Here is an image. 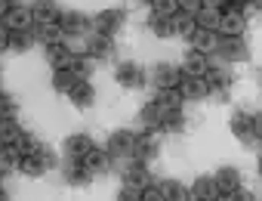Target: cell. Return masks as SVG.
I'll list each match as a JSON object with an SVG mask.
<instances>
[{"mask_svg": "<svg viewBox=\"0 0 262 201\" xmlns=\"http://www.w3.org/2000/svg\"><path fill=\"white\" fill-rule=\"evenodd\" d=\"M90 149H93V139H90V136H83V133L68 136V143H65V152H68V158H71V161H80Z\"/></svg>", "mask_w": 262, "mask_h": 201, "instance_id": "cb8c5ba5", "label": "cell"}, {"mask_svg": "<svg viewBox=\"0 0 262 201\" xmlns=\"http://www.w3.org/2000/svg\"><path fill=\"white\" fill-rule=\"evenodd\" d=\"M207 68H210V62H207V56L198 53V50H191V53L185 56V62H182V74H185V77H204Z\"/></svg>", "mask_w": 262, "mask_h": 201, "instance_id": "d6986e66", "label": "cell"}, {"mask_svg": "<svg viewBox=\"0 0 262 201\" xmlns=\"http://www.w3.org/2000/svg\"><path fill=\"white\" fill-rule=\"evenodd\" d=\"M262 10V0H250V7L244 4V13H259Z\"/></svg>", "mask_w": 262, "mask_h": 201, "instance_id": "bcb514c9", "label": "cell"}, {"mask_svg": "<svg viewBox=\"0 0 262 201\" xmlns=\"http://www.w3.org/2000/svg\"><path fill=\"white\" fill-rule=\"evenodd\" d=\"M80 164H83L86 170H93V173H105V170L111 167V155H108L105 149H96V146H93V149L80 158Z\"/></svg>", "mask_w": 262, "mask_h": 201, "instance_id": "7c38bea8", "label": "cell"}, {"mask_svg": "<svg viewBox=\"0 0 262 201\" xmlns=\"http://www.w3.org/2000/svg\"><path fill=\"white\" fill-rule=\"evenodd\" d=\"M19 149L13 143H0V164H19Z\"/></svg>", "mask_w": 262, "mask_h": 201, "instance_id": "f35d334b", "label": "cell"}, {"mask_svg": "<svg viewBox=\"0 0 262 201\" xmlns=\"http://www.w3.org/2000/svg\"><path fill=\"white\" fill-rule=\"evenodd\" d=\"M161 115H164V109L155 103V99H151V103L142 109V124L148 127V130H158V124H161Z\"/></svg>", "mask_w": 262, "mask_h": 201, "instance_id": "1f68e13d", "label": "cell"}, {"mask_svg": "<svg viewBox=\"0 0 262 201\" xmlns=\"http://www.w3.org/2000/svg\"><path fill=\"white\" fill-rule=\"evenodd\" d=\"M47 59H50L53 71H59V68H71V62H74V50L65 47V41H62V44L47 47Z\"/></svg>", "mask_w": 262, "mask_h": 201, "instance_id": "30bf717a", "label": "cell"}, {"mask_svg": "<svg viewBox=\"0 0 262 201\" xmlns=\"http://www.w3.org/2000/svg\"><path fill=\"white\" fill-rule=\"evenodd\" d=\"M59 28H62V34L65 37H71V34H83V28H86V16L83 13H59Z\"/></svg>", "mask_w": 262, "mask_h": 201, "instance_id": "4fadbf2b", "label": "cell"}, {"mask_svg": "<svg viewBox=\"0 0 262 201\" xmlns=\"http://www.w3.org/2000/svg\"><path fill=\"white\" fill-rule=\"evenodd\" d=\"M179 93H182V99H207L210 96V87H207L204 77H182Z\"/></svg>", "mask_w": 262, "mask_h": 201, "instance_id": "5bb4252c", "label": "cell"}, {"mask_svg": "<svg viewBox=\"0 0 262 201\" xmlns=\"http://www.w3.org/2000/svg\"><path fill=\"white\" fill-rule=\"evenodd\" d=\"M0 50H10V28L4 25V19H0Z\"/></svg>", "mask_w": 262, "mask_h": 201, "instance_id": "ee69618b", "label": "cell"}, {"mask_svg": "<svg viewBox=\"0 0 262 201\" xmlns=\"http://www.w3.org/2000/svg\"><path fill=\"white\" fill-rule=\"evenodd\" d=\"M155 155H158V133L136 136V143H133V161H142V164H148Z\"/></svg>", "mask_w": 262, "mask_h": 201, "instance_id": "52a82bcc", "label": "cell"}, {"mask_svg": "<svg viewBox=\"0 0 262 201\" xmlns=\"http://www.w3.org/2000/svg\"><path fill=\"white\" fill-rule=\"evenodd\" d=\"M123 25H126V13H123V10H105V13H99L96 22H93L96 34H108V37H114Z\"/></svg>", "mask_w": 262, "mask_h": 201, "instance_id": "7a4b0ae2", "label": "cell"}, {"mask_svg": "<svg viewBox=\"0 0 262 201\" xmlns=\"http://www.w3.org/2000/svg\"><path fill=\"white\" fill-rule=\"evenodd\" d=\"M90 179H93V170H86L80 161H74L71 170H68V183H74V186H86Z\"/></svg>", "mask_w": 262, "mask_h": 201, "instance_id": "d590c367", "label": "cell"}, {"mask_svg": "<svg viewBox=\"0 0 262 201\" xmlns=\"http://www.w3.org/2000/svg\"><path fill=\"white\" fill-rule=\"evenodd\" d=\"M161 186V192H164V201H191V192L182 186V183H176V179H164V183H158Z\"/></svg>", "mask_w": 262, "mask_h": 201, "instance_id": "d4e9b609", "label": "cell"}, {"mask_svg": "<svg viewBox=\"0 0 262 201\" xmlns=\"http://www.w3.org/2000/svg\"><path fill=\"white\" fill-rule=\"evenodd\" d=\"M16 149H19V155L25 158V155H37V152H40V143H37L34 136H28V133H22V139L16 143Z\"/></svg>", "mask_w": 262, "mask_h": 201, "instance_id": "74e56055", "label": "cell"}, {"mask_svg": "<svg viewBox=\"0 0 262 201\" xmlns=\"http://www.w3.org/2000/svg\"><path fill=\"white\" fill-rule=\"evenodd\" d=\"M182 77H185L182 68H176V65H170V62H161V65H155V71H151V81H155L158 90H164V87H179Z\"/></svg>", "mask_w": 262, "mask_h": 201, "instance_id": "5b68a950", "label": "cell"}, {"mask_svg": "<svg viewBox=\"0 0 262 201\" xmlns=\"http://www.w3.org/2000/svg\"><path fill=\"white\" fill-rule=\"evenodd\" d=\"M237 4H247V0H237Z\"/></svg>", "mask_w": 262, "mask_h": 201, "instance_id": "f907efd6", "label": "cell"}, {"mask_svg": "<svg viewBox=\"0 0 262 201\" xmlns=\"http://www.w3.org/2000/svg\"><path fill=\"white\" fill-rule=\"evenodd\" d=\"M37 161L43 164V170H47V167H56V155H53L50 149H43V146H40V152H37Z\"/></svg>", "mask_w": 262, "mask_h": 201, "instance_id": "7bdbcfd3", "label": "cell"}, {"mask_svg": "<svg viewBox=\"0 0 262 201\" xmlns=\"http://www.w3.org/2000/svg\"><path fill=\"white\" fill-rule=\"evenodd\" d=\"M0 87H4V71H0Z\"/></svg>", "mask_w": 262, "mask_h": 201, "instance_id": "c3c4849f", "label": "cell"}, {"mask_svg": "<svg viewBox=\"0 0 262 201\" xmlns=\"http://www.w3.org/2000/svg\"><path fill=\"white\" fill-rule=\"evenodd\" d=\"M0 198H4V186H0Z\"/></svg>", "mask_w": 262, "mask_h": 201, "instance_id": "681fc988", "label": "cell"}, {"mask_svg": "<svg viewBox=\"0 0 262 201\" xmlns=\"http://www.w3.org/2000/svg\"><path fill=\"white\" fill-rule=\"evenodd\" d=\"M148 4H151V13L161 16V19H173V16L179 13V4H176V0H148Z\"/></svg>", "mask_w": 262, "mask_h": 201, "instance_id": "4dcf8cb0", "label": "cell"}, {"mask_svg": "<svg viewBox=\"0 0 262 201\" xmlns=\"http://www.w3.org/2000/svg\"><path fill=\"white\" fill-rule=\"evenodd\" d=\"M225 4H228V0H201V7H210V10H219V13H222Z\"/></svg>", "mask_w": 262, "mask_h": 201, "instance_id": "f6af8a7d", "label": "cell"}, {"mask_svg": "<svg viewBox=\"0 0 262 201\" xmlns=\"http://www.w3.org/2000/svg\"><path fill=\"white\" fill-rule=\"evenodd\" d=\"M22 133H25V130L16 124V118H10V121H0V143H13V146H16V143L22 139Z\"/></svg>", "mask_w": 262, "mask_h": 201, "instance_id": "f1b7e54d", "label": "cell"}, {"mask_svg": "<svg viewBox=\"0 0 262 201\" xmlns=\"http://www.w3.org/2000/svg\"><path fill=\"white\" fill-rule=\"evenodd\" d=\"M219 10H210V7H201L198 10V16H194V22H198V28H213L216 31V25H219Z\"/></svg>", "mask_w": 262, "mask_h": 201, "instance_id": "d6a6232c", "label": "cell"}, {"mask_svg": "<svg viewBox=\"0 0 262 201\" xmlns=\"http://www.w3.org/2000/svg\"><path fill=\"white\" fill-rule=\"evenodd\" d=\"M16 115H19V103L0 90V121H10V118H16Z\"/></svg>", "mask_w": 262, "mask_h": 201, "instance_id": "836d02e7", "label": "cell"}, {"mask_svg": "<svg viewBox=\"0 0 262 201\" xmlns=\"http://www.w3.org/2000/svg\"><path fill=\"white\" fill-rule=\"evenodd\" d=\"M155 103L164 109V112H182V93H179V87H164V90H158V99Z\"/></svg>", "mask_w": 262, "mask_h": 201, "instance_id": "e0dca14e", "label": "cell"}, {"mask_svg": "<svg viewBox=\"0 0 262 201\" xmlns=\"http://www.w3.org/2000/svg\"><path fill=\"white\" fill-rule=\"evenodd\" d=\"M231 133L241 143H256L259 139V118L256 115H247V112H237L231 118Z\"/></svg>", "mask_w": 262, "mask_h": 201, "instance_id": "6da1fadb", "label": "cell"}, {"mask_svg": "<svg viewBox=\"0 0 262 201\" xmlns=\"http://www.w3.org/2000/svg\"><path fill=\"white\" fill-rule=\"evenodd\" d=\"M117 84H123L126 90H139V87L145 84V74H142V68H139V65L123 62V65L117 68Z\"/></svg>", "mask_w": 262, "mask_h": 201, "instance_id": "9c48e42d", "label": "cell"}, {"mask_svg": "<svg viewBox=\"0 0 262 201\" xmlns=\"http://www.w3.org/2000/svg\"><path fill=\"white\" fill-rule=\"evenodd\" d=\"M68 96H71V103H74L77 109H90V106H93V99H96V90H93L86 81H77V84L68 90Z\"/></svg>", "mask_w": 262, "mask_h": 201, "instance_id": "ffe728a7", "label": "cell"}, {"mask_svg": "<svg viewBox=\"0 0 262 201\" xmlns=\"http://www.w3.org/2000/svg\"><path fill=\"white\" fill-rule=\"evenodd\" d=\"M31 19H34V25L59 22V7L53 4V0H37V4L31 7Z\"/></svg>", "mask_w": 262, "mask_h": 201, "instance_id": "2e32d148", "label": "cell"}, {"mask_svg": "<svg viewBox=\"0 0 262 201\" xmlns=\"http://www.w3.org/2000/svg\"><path fill=\"white\" fill-rule=\"evenodd\" d=\"M216 53H222V59H228V62H247L250 59V50H247L244 37H222Z\"/></svg>", "mask_w": 262, "mask_h": 201, "instance_id": "277c9868", "label": "cell"}, {"mask_svg": "<svg viewBox=\"0 0 262 201\" xmlns=\"http://www.w3.org/2000/svg\"><path fill=\"white\" fill-rule=\"evenodd\" d=\"M4 25H7L10 31L31 28V25H34V19H31V10H28V7H19V4H13V7L7 10V16H4Z\"/></svg>", "mask_w": 262, "mask_h": 201, "instance_id": "ba28073f", "label": "cell"}, {"mask_svg": "<svg viewBox=\"0 0 262 201\" xmlns=\"http://www.w3.org/2000/svg\"><path fill=\"white\" fill-rule=\"evenodd\" d=\"M133 143H136V136H133V133L117 130V133H111V136H108L105 152L111 155V161H114V158H133Z\"/></svg>", "mask_w": 262, "mask_h": 201, "instance_id": "3957f363", "label": "cell"}, {"mask_svg": "<svg viewBox=\"0 0 262 201\" xmlns=\"http://www.w3.org/2000/svg\"><path fill=\"white\" fill-rule=\"evenodd\" d=\"M123 183H133V186H148L151 183V176H148V164H142V161H133V167H129L126 173H123Z\"/></svg>", "mask_w": 262, "mask_h": 201, "instance_id": "4316f807", "label": "cell"}, {"mask_svg": "<svg viewBox=\"0 0 262 201\" xmlns=\"http://www.w3.org/2000/svg\"><path fill=\"white\" fill-rule=\"evenodd\" d=\"M213 179H216V189H219V198H225V195H231V192H234V189L241 186V173H237L234 167H222V170H219V173H216Z\"/></svg>", "mask_w": 262, "mask_h": 201, "instance_id": "9a60e30c", "label": "cell"}, {"mask_svg": "<svg viewBox=\"0 0 262 201\" xmlns=\"http://www.w3.org/2000/svg\"><path fill=\"white\" fill-rule=\"evenodd\" d=\"M111 50H114V37H108V34H93L90 44H86V53L93 59H108Z\"/></svg>", "mask_w": 262, "mask_h": 201, "instance_id": "44dd1931", "label": "cell"}, {"mask_svg": "<svg viewBox=\"0 0 262 201\" xmlns=\"http://www.w3.org/2000/svg\"><path fill=\"white\" fill-rule=\"evenodd\" d=\"M188 192H191V201H198V198L201 201H219V189H216L213 176H198Z\"/></svg>", "mask_w": 262, "mask_h": 201, "instance_id": "8fae6325", "label": "cell"}, {"mask_svg": "<svg viewBox=\"0 0 262 201\" xmlns=\"http://www.w3.org/2000/svg\"><path fill=\"white\" fill-rule=\"evenodd\" d=\"M120 198H123V201H142V189L133 186V183H123V186H120Z\"/></svg>", "mask_w": 262, "mask_h": 201, "instance_id": "ab89813d", "label": "cell"}, {"mask_svg": "<svg viewBox=\"0 0 262 201\" xmlns=\"http://www.w3.org/2000/svg\"><path fill=\"white\" fill-rule=\"evenodd\" d=\"M74 84H77V77H74L71 68H59V71L53 74V90H56V93H68Z\"/></svg>", "mask_w": 262, "mask_h": 201, "instance_id": "f546056e", "label": "cell"}, {"mask_svg": "<svg viewBox=\"0 0 262 201\" xmlns=\"http://www.w3.org/2000/svg\"><path fill=\"white\" fill-rule=\"evenodd\" d=\"M204 81H207V87H210V93H225L228 90V84H231V74L228 71H222V68H207L204 71Z\"/></svg>", "mask_w": 262, "mask_h": 201, "instance_id": "7402d4cb", "label": "cell"}, {"mask_svg": "<svg viewBox=\"0 0 262 201\" xmlns=\"http://www.w3.org/2000/svg\"><path fill=\"white\" fill-rule=\"evenodd\" d=\"M31 44H34V31H31V28L10 31V50H16V53H25Z\"/></svg>", "mask_w": 262, "mask_h": 201, "instance_id": "83f0119b", "label": "cell"}, {"mask_svg": "<svg viewBox=\"0 0 262 201\" xmlns=\"http://www.w3.org/2000/svg\"><path fill=\"white\" fill-rule=\"evenodd\" d=\"M194 31H198L194 16H188V13H176V16H173V34H176V37L191 41V34H194Z\"/></svg>", "mask_w": 262, "mask_h": 201, "instance_id": "603a6c76", "label": "cell"}, {"mask_svg": "<svg viewBox=\"0 0 262 201\" xmlns=\"http://www.w3.org/2000/svg\"><path fill=\"white\" fill-rule=\"evenodd\" d=\"M151 31H155V37H161V41L173 37V19H161V16H155V19H151Z\"/></svg>", "mask_w": 262, "mask_h": 201, "instance_id": "8d00e7d4", "label": "cell"}, {"mask_svg": "<svg viewBox=\"0 0 262 201\" xmlns=\"http://www.w3.org/2000/svg\"><path fill=\"white\" fill-rule=\"evenodd\" d=\"M25 176H40L43 173V164L37 161V155H25V158H19V164H16Z\"/></svg>", "mask_w": 262, "mask_h": 201, "instance_id": "e575fe53", "label": "cell"}, {"mask_svg": "<svg viewBox=\"0 0 262 201\" xmlns=\"http://www.w3.org/2000/svg\"><path fill=\"white\" fill-rule=\"evenodd\" d=\"M185 118H182V112H164L161 115V124H158V130H164V133H182L185 130Z\"/></svg>", "mask_w": 262, "mask_h": 201, "instance_id": "484cf974", "label": "cell"}, {"mask_svg": "<svg viewBox=\"0 0 262 201\" xmlns=\"http://www.w3.org/2000/svg\"><path fill=\"white\" fill-rule=\"evenodd\" d=\"M179 4V13H188V16H198L201 10V0H176Z\"/></svg>", "mask_w": 262, "mask_h": 201, "instance_id": "b9f144b4", "label": "cell"}, {"mask_svg": "<svg viewBox=\"0 0 262 201\" xmlns=\"http://www.w3.org/2000/svg\"><path fill=\"white\" fill-rule=\"evenodd\" d=\"M13 7V0H0V19H4L7 16V10Z\"/></svg>", "mask_w": 262, "mask_h": 201, "instance_id": "7dc6e473", "label": "cell"}, {"mask_svg": "<svg viewBox=\"0 0 262 201\" xmlns=\"http://www.w3.org/2000/svg\"><path fill=\"white\" fill-rule=\"evenodd\" d=\"M142 201H164V192H161V186H158V183H148V186H142Z\"/></svg>", "mask_w": 262, "mask_h": 201, "instance_id": "60d3db41", "label": "cell"}, {"mask_svg": "<svg viewBox=\"0 0 262 201\" xmlns=\"http://www.w3.org/2000/svg\"><path fill=\"white\" fill-rule=\"evenodd\" d=\"M31 31H34V37H37L40 44H47V47H53V44H62V41H65V34H62L59 22H47V25H31Z\"/></svg>", "mask_w": 262, "mask_h": 201, "instance_id": "ac0fdd59", "label": "cell"}, {"mask_svg": "<svg viewBox=\"0 0 262 201\" xmlns=\"http://www.w3.org/2000/svg\"><path fill=\"white\" fill-rule=\"evenodd\" d=\"M219 31H213V28H198L194 34H191V47L198 50V53H204V56H210V53H216L219 50Z\"/></svg>", "mask_w": 262, "mask_h": 201, "instance_id": "8992f818", "label": "cell"}]
</instances>
